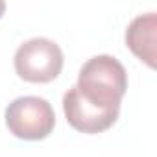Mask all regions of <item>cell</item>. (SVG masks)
Wrapping results in <instances>:
<instances>
[{
    "instance_id": "6da1fadb",
    "label": "cell",
    "mask_w": 157,
    "mask_h": 157,
    "mask_svg": "<svg viewBox=\"0 0 157 157\" xmlns=\"http://www.w3.org/2000/svg\"><path fill=\"white\" fill-rule=\"evenodd\" d=\"M74 87L89 104L120 113V104L128 89V72L117 57L100 54L82 67Z\"/></svg>"
},
{
    "instance_id": "7a4b0ae2",
    "label": "cell",
    "mask_w": 157,
    "mask_h": 157,
    "mask_svg": "<svg viewBox=\"0 0 157 157\" xmlns=\"http://www.w3.org/2000/svg\"><path fill=\"white\" fill-rule=\"evenodd\" d=\"M19 78L30 83H48L63 70V52L57 43L46 37H33L24 41L13 57Z\"/></svg>"
},
{
    "instance_id": "3957f363",
    "label": "cell",
    "mask_w": 157,
    "mask_h": 157,
    "mask_svg": "<svg viewBox=\"0 0 157 157\" xmlns=\"http://www.w3.org/2000/svg\"><path fill=\"white\" fill-rule=\"evenodd\" d=\"M8 129L22 140H43L56 126V113L41 96H21L6 107Z\"/></svg>"
},
{
    "instance_id": "277c9868",
    "label": "cell",
    "mask_w": 157,
    "mask_h": 157,
    "mask_svg": "<svg viewBox=\"0 0 157 157\" xmlns=\"http://www.w3.org/2000/svg\"><path fill=\"white\" fill-rule=\"evenodd\" d=\"M63 111L67 117V122L82 133H102L109 129L117 118L118 111H107L98 105L89 104L78 94L76 87H70L63 96Z\"/></svg>"
},
{
    "instance_id": "5b68a950",
    "label": "cell",
    "mask_w": 157,
    "mask_h": 157,
    "mask_svg": "<svg viewBox=\"0 0 157 157\" xmlns=\"http://www.w3.org/2000/svg\"><path fill=\"white\" fill-rule=\"evenodd\" d=\"M155 39H157V15L153 11L135 17L126 30L128 48L150 68H155V56H157Z\"/></svg>"
},
{
    "instance_id": "8992f818",
    "label": "cell",
    "mask_w": 157,
    "mask_h": 157,
    "mask_svg": "<svg viewBox=\"0 0 157 157\" xmlns=\"http://www.w3.org/2000/svg\"><path fill=\"white\" fill-rule=\"evenodd\" d=\"M4 11H6V2H4V0H0V17L4 15Z\"/></svg>"
}]
</instances>
